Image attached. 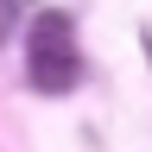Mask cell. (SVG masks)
I'll list each match as a JSON object with an SVG mask.
<instances>
[{
    "instance_id": "obj_1",
    "label": "cell",
    "mask_w": 152,
    "mask_h": 152,
    "mask_svg": "<svg viewBox=\"0 0 152 152\" xmlns=\"http://www.w3.org/2000/svg\"><path fill=\"white\" fill-rule=\"evenodd\" d=\"M26 76H32V89H45V95H64V89L83 83V51H76L70 13H38V19H32Z\"/></svg>"
},
{
    "instance_id": "obj_2",
    "label": "cell",
    "mask_w": 152,
    "mask_h": 152,
    "mask_svg": "<svg viewBox=\"0 0 152 152\" xmlns=\"http://www.w3.org/2000/svg\"><path fill=\"white\" fill-rule=\"evenodd\" d=\"M19 19H26V0H0V45L19 32Z\"/></svg>"
}]
</instances>
